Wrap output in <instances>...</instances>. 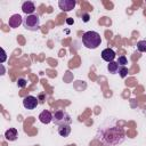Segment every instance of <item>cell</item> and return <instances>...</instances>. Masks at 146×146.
Wrapping results in <instances>:
<instances>
[{
	"label": "cell",
	"instance_id": "obj_1",
	"mask_svg": "<svg viewBox=\"0 0 146 146\" xmlns=\"http://www.w3.org/2000/svg\"><path fill=\"white\" fill-rule=\"evenodd\" d=\"M99 139L105 146H117L124 140V130L117 125L102 128L99 130Z\"/></svg>",
	"mask_w": 146,
	"mask_h": 146
},
{
	"label": "cell",
	"instance_id": "obj_2",
	"mask_svg": "<svg viewBox=\"0 0 146 146\" xmlns=\"http://www.w3.org/2000/svg\"><path fill=\"white\" fill-rule=\"evenodd\" d=\"M82 43L88 49H96L102 43V38L96 31H87L82 35Z\"/></svg>",
	"mask_w": 146,
	"mask_h": 146
},
{
	"label": "cell",
	"instance_id": "obj_5",
	"mask_svg": "<svg viewBox=\"0 0 146 146\" xmlns=\"http://www.w3.org/2000/svg\"><path fill=\"white\" fill-rule=\"evenodd\" d=\"M39 102H38V98L34 97V96H26L24 99H23V106L26 108V110H34L36 106H38Z\"/></svg>",
	"mask_w": 146,
	"mask_h": 146
},
{
	"label": "cell",
	"instance_id": "obj_20",
	"mask_svg": "<svg viewBox=\"0 0 146 146\" xmlns=\"http://www.w3.org/2000/svg\"><path fill=\"white\" fill-rule=\"evenodd\" d=\"M66 23H67V24H73V19H71V18H70V19H67V21H66Z\"/></svg>",
	"mask_w": 146,
	"mask_h": 146
},
{
	"label": "cell",
	"instance_id": "obj_6",
	"mask_svg": "<svg viewBox=\"0 0 146 146\" xmlns=\"http://www.w3.org/2000/svg\"><path fill=\"white\" fill-rule=\"evenodd\" d=\"M75 5H76L75 0H59L58 1V7L63 11H71L72 9H74Z\"/></svg>",
	"mask_w": 146,
	"mask_h": 146
},
{
	"label": "cell",
	"instance_id": "obj_3",
	"mask_svg": "<svg viewBox=\"0 0 146 146\" xmlns=\"http://www.w3.org/2000/svg\"><path fill=\"white\" fill-rule=\"evenodd\" d=\"M52 122L57 125H63V124H70L72 123V119L70 114L63 110H57L52 113Z\"/></svg>",
	"mask_w": 146,
	"mask_h": 146
},
{
	"label": "cell",
	"instance_id": "obj_4",
	"mask_svg": "<svg viewBox=\"0 0 146 146\" xmlns=\"http://www.w3.org/2000/svg\"><path fill=\"white\" fill-rule=\"evenodd\" d=\"M23 26L24 29L29 31H38L40 29V18L36 14L33 15H27L24 21H23Z\"/></svg>",
	"mask_w": 146,
	"mask_h": 146
},
{
	"label": "cell",
	"instance_id": "obj_7",
	"mask_svg": "<svg viewBox=\"0 0 146 146\" xmlns=\"http://www.w3.org/2000/svg\"><path fill=\"white\" fill-rule=\"evenodd\" d=\"M23 17L19 15V14H14L9 17L8 19V25L11 27V29H16L21 24H23Z\"/></svg>",
	"mask_w": 146,
	"mask_h": 146
},
{
	"label": "cell",
	"instance_id": "obj_16",
	"mask_svg": "<svg viewBox=\"0 0 146 146\" xmlns=\"http://www.w3.org/2000/svg\"><path fill=\"white\" fill-rule=\"evenodd\" d=\"M117 64H119L120 66H125V65L128 64L127 57H125V56H120V57L117 58Z\"/></svg>",
	"mask_w": 146,
	"mask_h": 146
},
{
	"label": "cell",
	"instance_id": "obj_11",
	"mask_svg": "<svg viewBox=\"0 0 146 146\" xmlns=\"http://www.w3.org/2000/svg\"><path fill=\"white\" fill-rule=\"evenodd\" d=\"M5 137L7 140L9 141H15L18 137V131L16 128H9L6 132H5Z\"/></svg>",
	"mask_w": 146,
	"mask_h": 146
},
{
	"label": "cell",
	"instance_id": "obj_9",
	"mask_svg": "<svg viewBox=\"0 0 146 146\" xmlns=\"http://www.w3.org/2000/svg\"><path fill=\"white\" fill-rule=\"evenodd\" d=\"M39 121L43 124H48L50 122H52V113L48 110H44L42 111L40 114H39Z\"/></svg>",
	"mask_w": 146,
	"mask_h": 146
},
{
	"label": "cell",
	"instance_id": "obj_15",
	"mask_svg": "<svg viewBox=\"0 0 146 146\" xmlns=\"http://www.w3.org/2000/svg\"><path fill=\"white\" fill-rule=\"evenodd\" d=\"M119 75L121 78H125L128 75V68L125 66H120V68H119Z\"/></svg>",
	"mask_w": 146,
	"mask_h": 146
},
{
	"label": "cell",
	"instance_id": "obj_17",
	"mask_svg": "<svg viewBox=\"0 0 146 146\" xmlns=\"http://www.w3.org/2000/svg\"><path fill=\"white\" fill-rule=\"evenodd\" d=\"M26 84H27V81H26L25 79H18V80H17V86H18L19 88H25Z\"/></svg>",
	"mask_w": 146,
	"mask_h": 146
},
{
	"label": "cell",
	"instance_id": "obj_13",
	"mask_svg": "<svg viewBox=\"0 0 146 146\" xmlns=\"http://www.w3.org/2000/svg\"><path fill=\"white\" fill-rule=\"evenodd\" d=\"M119 68H120V65L117 64V62H111V63H108L107 64V70H108V72L111 73V74H115V73H117L119 72Z\"/></svg>",
	"mask_w": 146,
	"mask_h": 146
},
{
	"label": "cell",
	"instance_id": "obj_14",
	"mask_svg": "<svg viewBox=\"0 0 146 146\" xmlns=\"http://www.w3.org/2000/svg\"><path fill=\"white\" fill-rule=\"evenodd\" d=\"M137 49L140 52H146V40H140L137 42Z\"/></svg>",
	"mask_w": 146,
	"mask_h": 146
},
{
	"label": "cell",
	"instance_id": "obj_12",
	"mask_svg": "<svg viewBox=\"0 0 146 146\" xmlns=\"http://www.w3.org/2000/svg\"><path fill=\"white\" fill-rule=\"evenodd\" d=\"M58 133L62 137H67L71 133V125L70 124H63L58 125Z\"/></svg>",
	"mask_w": 146,
	"mask_h": 146
},
{
	"label": "cell",
	"instance_id": "obj_19",
	"mask_svg": "<svg viewBox=\"0 0 146 146\" xmlns=\"http://www.w3.org/2000/svg\"><path fill=\"white\" fill-rule=\"evenodd\" d=\"M89 19H90V16H89V14H82V21H83L84 23L89 22Z\"/></svg>",
	"mask_w": 146,
	"mask_h": 146
},
{
	"label": "cell",
	"instance_id": "obj_10",
	"mask_svg": "<svg viewBox=\"0 0 146 146\" xmlns=\"http://www.w3.org/2000/svg\"><path fill=\"white\" fill-rule=\"evenodd\" d=\"M22 11L27 15H33L35 11V5L32 1H25L22 5Z\"/></svg>",
	"mask_w": 146,
	"mask_h": 146
},
{
	"label": "cell",
	"instance_id": "obj_18",
	"mask_svg": "<svg viewBox=\"0 0 146 146\" xmlns=\"http://www.w3.org/2000/svg\"><path fill=\"white\" fill-rule=\"evenodd\" d=\"M1 52H2V56H1V59H0V63H5L6 58H7V55H6V51L3 48H1Z\"/></svg>",
	"mask_w": 146,
	"mask_h": 146
},
{
	"label": "cell",
	"instance_id": "obj_8",
	"mask_svg": "<svg viewBox=\"0 0 146 146\" xmlns=\"http://www.w3.org/2000/svg\"><path fill=\"white\" fill-rule=\"evenodd\" d=\"M115 57H116V54H115V51H114L113 49H111V48H106V49H104V50L102 51V58H103L105 62H107V63L113 62V60L115 59Z\"/></svg>",
	"mask_w": 146,
	"mask_h": 146
}]
</instances>
